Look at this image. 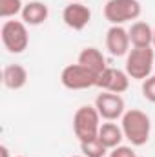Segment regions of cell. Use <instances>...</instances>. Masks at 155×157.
Returning a JSON list of instances; mask_svg holds the SVG:
<instances>
[{
	"mask_svg": "<svg viewBox=\"0 0 155 157\" xmlns=\"http://www.w3.org/2000/svg\"><path fill=\"white\" fill-rule=\"evenodd\" d=\"M28 24H24L22 20H6L2 24L0 29V37L2 44L9 53H22L28 44H29V35H28Z\"/></svg>",
	"mask_w": 155,
	"mask_h": 157,
	"instance_id": "5b68a950",
	"label": "cell"
},
{
	"mask_svg": "<svg viewBox=\"0 0 155 157\" xmlns=\"http://www.w3.org/2000/svg\"><path fill=\"white\" fill-rule=\"evenodd\" d=\"M80 66H84L86 70H89L93 75H100L108 66H106V59L102 55L100 49L89 46V48H84L80 53H78V60H77Z\"/></svg>",
	"mask_w": 155,
	"mask_h": 157,
	"instance_id": "8fae6325",
	"label": "cell"
},
{
	"mask_svg": "<svg viewBox=\"0 0 155 157\" xmlns=\"http://www.w3.org/2000/svg\"><path fill=\"white\" fill-rule=\"evenodd\" d=\"M71 157H86V155H71Z\"/></svg>",
	"mask_w": 155,
	"mask_h": 157,
	"instance_id": "603a6c76",
	"label": "cell"
},
{
	"mask_svg": "<svg viewBox=\"0 0 155 157\" xmlns=\"http://www.w3.org/2000/svg\"><path fill=\"white\" fill-rule=\"evenodd\" d=\"M70 2H82V0H70Z\"/></svg>",
	"mask_w": 155,
	"mask_h": 157,
	"instance_id": "7402d4cb",
	"label": "cell"
},
{
	"mask_svg": "<svg viewBox=\"0 0 155 157\" xmlns=\"http://www.w3.org/2000/svg\"><path fill=\"white\" fill-rule=\"evenodd\" d=\"M128 35L133 48H148L153 44V29L148 22H133L128 29Z\"/></svg>",
	"mask_w": 155,
	"mask_h": 157,
	"instance_id": "4fadbf2b",
	"label": "cell"
},
{
	"mask_svg": "<svg viewBox=\"0 0 155 157\" xmlns=\"http://www.w3.org/2000/svg\"><path fill=\"white\" fill-rule=\"evenodd\" d=\"M80 150H82V155L86 157H104L108 148L100 143L99 137L95 139H89V141H82L80 143Z\"/></svg>",
	"mask_w": 155,
	"mask_h": 157,
	"instance_id": "2e32d148",
	"label": "cell"
},
{
	"mask_svg": "<svg viewBox=\"0 0 155 157\" xmlns=\"http://www.w3.org/2000/svg\"><path fill=\"white\" fill-rule=\"evenodd\" d=\"M62 20H64V24L68 28H71L75 31H80V29H84L89 24L91 11L82 2H70L64 7V11H62Z\"/></svg>",
	"mask_w": 155,
	"mask_h": 157,
	"instance_id": "ba28073f",
	"label": "cell"
},
{
	"mask_svg": "<svg viewBox=\"0 0 155 157\" xmlns=\"http://www.w3.org/2000/svg\"><path fill=\"white\" fill-rule=\"evenodd\" d=\"M24 4L22 0H0V17L2 18H11L22 13Z\"/></svg>",
	"mask_w": 155,
	"mask_h": 157,
	"instance_id": "e0dca14e",
	"label": "cell"
},
{
	"mask_svg": "<svg viewBox=\"0 0 155 157\" xmlns=\"http://www.w3.org/2000/svg\"><path fill=\"white\" fill-rule=\"evenodd\" d=\"M2 82L6 88L9 90H20L26 86L28 82V71L24 66L20 64H9L4 68V73H2Z\"/></svg>",
	"mask_w": 155,
	"mask_h": 157,
	"instance_id": "5bb4252c",
	"label": "cell"
},
{
	"mask_svg": "<svg viewBox=\"0 0 155 157\" xmlns=\"http://www.w3.org/2000/svg\"><path fill=\"white\" fill-rule=\"evenodd\" d=\"M155 53L152 46L148 48H133L126 55V73L130 78L135 80H146L153 71Z\"/></svg>",
	"mask_w": 155,
	"mask_h": 157,
	"instance_id": "7a4b0ae2",
	"label": "cell"
},
{
	"mask_svg": "<svg viewBox=\"0 0 155 157\" xmlns=\"http://www.w3.org/2000/svg\"><path fill=\"white\" fill-rule=\"evenodd\" d=\"M130 35L122 26H112L106 31V48L113 57H124L130 53Z\"/></svg>",
	"mask_w": 155,
	"mask_h": 157,
	"instance_id": "30bf717a",
	"label": "cell"
},
{
	"mask_svg": "<svg viewBox=\"0 0 155 157\" xmlns=\"http://www.w3.org/2000/svg\"><path fill=\"white\" fill-rule=\"evenodd\" d=\"M97 75H93L89 70H86L80 64H70L62 70L60 73V82L68 90H88L97 86Z\"/></svg>",
	"mask_w": 155,
	"mask_h": 157,
	"instance_id": "8992f818",
	"label": "cell"
},
{
	"mask_svg": "<svg viewBox=\"0 0 155 157\" xmlns=\"http://www.w3.org/2000/svg\"><path fill=\"white\" fill-rule=\"evenodd\" d=\"M110 157H137V155H135V152H133L131 146H122L120 144V146H117V148L112 150Z\"/></svg>",
	"mask_w": 155,
	"mask_h": 157,
	"instance_id": "d6986e66",
	"label": "cell"
},
{
	"mask_svg": "<svg viewBox=\"0 0 155 157\" xmlns=\"http://www.w3.org/2000/svg\"><path fill=\"white\" fill-rule=\"evenodd\" d=\"M97 137L100 139V143L108 150H113L117 146H120V143L124 139V133H122V128L117 126L115 122H104V124H100Z\"/></svg>",
	"mask_w": 155,
	"mask_h": 157,
	"instance_id": "9a60e30c",
	"label": "cell"
},
{
	"mask_svg": "<svg viewBox=\"0 0 155 157\" xmlns=\"http://www.w3.org/2000/svg\"><path fill=\"white\" fill-rule=\"evenodd\" d=\"M100 115L95 106H80L73 115V132L78 141H89L99 135Z\"/></svg>",
	"mask_w": 155,
	"mask_h": 157,
	"instance_id": "277c9868",
	"label": "cell"
},
{
	"mask_svg": "<svg viewBox=\"0 0 155 157\" xmlns=\"http://www.w3.org/2000/svg\"><path fill=\"white\" fill-rule=\"evenodd\" d=\"M120 121V128L124 133V139L131 143V146H144L150 139L152 132V121L142 110H128L124 112Z\"/></svg>",
	"mask_w": 155,
	"mask_h": 157,
	"instance_id": "6da1fadb",
	"label": "cell"
},
{
	"mask_svg": "<svg viewBox=\"0 0 155 157\" xmlns=\"http://www.w3.org/2000/svg\"><path fill=\"white\" fill-rule=\"evenodd\" d=\"M0 155H2V157H9V150H7V146H6V144H2V146H0Z\"/></svg>",
	"mask_w": 155,
	"mask_h": 157,
	"instance_id": "ffe728a7",
	"label": "cell"
},
{
	"mask_svg": "<svg viewBox=\"0 0 155 157\" xmlns=\"http://www.w3.org/2000/svg\"><path fill=\"white\" fill-rule=\"evenodd\" d=\"M97 86L102 88L104 91L122 93L130 86V75L122 70H117V68H106L97 78Z\"/></svg>",
	"mask_w": 155,
	"mask_h": 157,
	"instance_id": "9c48e42d",
	"label": "cell"
},
{
	"mask_svg": "<svg viewBox=\"0 0 155 157\" xmlns=\"http://www.w3.org/2000/svg\"><path fill=\"white\" fill-rule=\"evenodd\" d=\"M152 46L155 48V29H153V44H152Z\"/></svg>",
	"mask_w": 155,
	"mask_h": 157,
	"instance_id": "44dd1931",
	"label": "cell"
},
{
	"mask_svg": "<svg viewBox=\"0 0 155 157\" xmlns=\"http://www.w3.org/2000/svg\"><path fill=\"white\" fill-rule=\"evenodd\" d=\"M142 95L146 101L155 104V75H150L146 80H142Z\"/></svg>",
	"mask_w": 155,
	"mask_h": 157,
	"instance_id": "ac0fdd59",
	"label": "cell"
},
{
	"mask_svg": "<svg viewBox=\"0 0 155 157\" xmlns=\"http://www.w3.org/2000/svg\"><path fill=\"white\" fill-rule=\"evenodd\" d=\"M139 0H108L104 6V17L112 26H122L124 22L137 20L141 17Z\"/></svg>",
	"mask_w": 155,
	"mask_h": 157,
	"instance_id": "3957f363",
	"label": "cell"
},
{
	"mask_svg": "<svg viewBox=\"0 0 155 157\" xmlns=\"http://www.w3.org/2000/svg\"><path fill=\"white\" fill-rule=\"evenodd\" d=\"M20 17H22V22L28 24V26H40V24H44L47 20L49 9H47V6L44 2L35 0V2H29V4L24 6Z\"/></svg>",
	"mask_w": 155,
	"mask_h": 157,
	"instance_id": "7c38bea8",
	"label": "cell"
},
{
	"mask_svg": "<svg viewBox=\"0 0 155 157\" xmlns=\"http://www.w3.org/2000/svg\"><path fill=\"white\" fill-rule=\"evenodd\" d=\"M17 157H24V155H17Z\"/></svg>",
	"mask_w": 155,
	"mask_h": 157,
	"instance_id": "cb8c5ba5",
	"label": "cell"
},
{
	"mask_svg": "<svg viewBox=\"0 0 155 157\" xmlns=\"http://www.w3.org/2000/svg\"><path fill=\"white\" fill-rule=\"evenodd\" d=\"M95 108L99 115L106 121H117L124 115V99L120 93H112V91H102L95 99Z\"/></svg>",
	"mask_w": 155,
	"mask_h": 157,
	"instance_id": "52a82bcc",
	"label": "cell"
}]
</instances>
